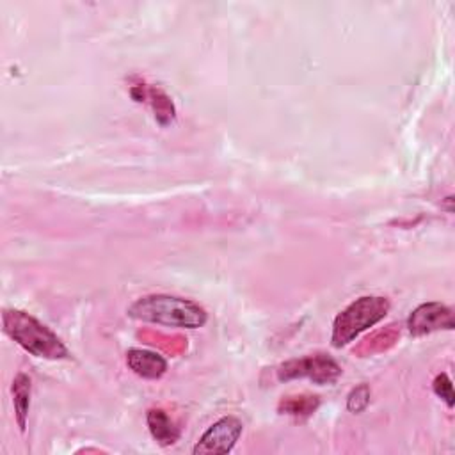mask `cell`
Masks as SVG:
<instances>
[{
  "label": "cell",
  "instance_id": "6da1fadb",
  "mask_svg": "<svg viewBox=\"0 0 455 455\" xmlns=\"http://www.w3.org/2000/svg\"><path fill=\"white\" fill-rule=\"evenodd\" d=\"M128 316L174 329H197L208 320V313L197 302L167 293H153L137 299L128 307Z\"/></svg>",
  "mask_w": 455,
  "mask_h": 455
},
{
  "label": "cell",
  "instance_id": "7a4b0ae2",
  "mask_svg": "<svg viewBox=\"0 0 455 455\" xmlns=\"http://www.w3.org/2000/svg\"><path fill=\"white\" fill-rule=\"evenodd\" d=\"M4 332L23 350L43 359H68L69 350L60 338L32 315L20 309H4Z\"/></svg>",
  "mask_w": 455,
  "mask_h": 455
},
{
  "label": "cell",
  "instance_id": "3957f363",
  "mask_svg": "<svg viewBox=\"0 0 455 455\" xmlns=\"http://www.w3.org/2000/svg\"><path fill=\"white\" fill-rule=\"evenodd\" d=\"M389 307V300L379 295H364L350 302L334 318L331 334L332 347L341 348L354 341L361 332L384 320Z\"/></svg>",
  "mask_w": 455,
  "mask_h": 455
},
{
  "label": "cell",
  "instance_id": "277c9868",
  "mask_svg": "<svg viewBox=\"0 0 455 455\" xmlns=\"http://www.w3.org/2000/svg\"><path fill=\"white\" fill-rule=\"evenodd\" d=\"M341 375V366L327 354L318 352L299 359H290L277 368L279 380L309 379L315 384H332Z\"/></svg>",
  "mask_w": 455,
  "mask_h": 455
},
{
  "label": "cell",
  "instance_id": "5b68a950",
  "mask_svg": "<svg viewBox=\"0 0 455 455\" xmlns=\"http://www.w3.org/2000/svg\"><path fill=\"white\" fill-rule=\"evenodd\" d=\"M243 425L235 416H224L199 437L194 446V455H224L233 450L238 437L242 435Z\"/></svg>",
  "mask_w": 455,
  "mask_h": 455
},
{
  "label": "cell",
  "instance_id": "8992f818",
  "mask_svg": "<svg viewBox=\"0 0 455 455\" xmlns=\"http://www.w3.org/2000/svg\"><path fill=\"white\" fill-rule=\"evenodd\" d=\"M455 327L453 311L441 302H425L407 318V329L412 336H425L435 331H451Z\"/></svg>",
  "mask_w": 455,
  "mask_h": 455
},
{
  "label": "cell",
  "instance_id": "52a82bcc",
  "mask_svg": "<svg viewBox=\"0 0 455 455\" xmlns=\"http://www.w3.org/2000/svg\"><path fill=\"white\" fill-rule=\"evenodd\" d=\"M128 368L142 379H160L167 371V361L164 355L146 348H130L126 352Z\"/></svg>",
  "mask_w": 455,
  "mask_h": 455
},
{
  "label": "cell",
  "instance_id": "ba28073f",
  "mask_svg": "<svg viewBox=\"0 0 455 455\" xmlns=\"http://www.w3.org/2000/svg\"><path fill=\"white\" fill-rule=\"evenodd\" d=\"M146 421L149 434L160 446H171L180 439V428L164 409H149Z\"/></svg>",
  "mask_w": 455,
  "mask_h": 455
},
{
  "label": "cell",
  "instance_id": "9c48e42d",
  "mask_svg": "<svg viewBox=\"0 0 455 455\" xmlns=\"http://www.w3.org/2000/svg\"><path fill=\"white\" fill-rule=\"evenodd\" d=\"M30 377L25 373H18L12 380L11 391H12V405H14V416L16 423L21 432L27 430V418H28V409H30Z\"/></svg>",
  "mask_w": 455,
  "mask_h": 455
},
{
  "label": "cell",
  "instance_id": "30bf717a",
  "mask_svg": "<svg viewBox=\"0 0 455 455\" xmlns=\"http://www.w3.org/2000/svg\"><path fill=\"white\" fill-rule=\"evenodd\" d=\"M320 405V396L300 393V395H288L283 396L277 403V411L286 416L293 418H307L311 416Z\"/></svg>",
  "mask_w": 455,
  "mask_h": 455
},
{
  "label": "cell",
  "instance_id": "8fae6325",
  "mask_svg": "<svg viewBox=\"0 0 455 455\" xmlns=\"http://www.w3.org/2000/svg\"><path fill=\"white\" fill-rule=\"evenodd\" d=\"M144 100H149V103L155 110V117L162 126L169 124L174 119V105L164 91H160L156 87H148Z\"/></svg>",
  "mask_w": 455,
  "mask_h": 455
},
{
  "label": "cell",
  "instance_id": "7c38bea8",
  "mask_svg": "<svg viewBox=\"0 0 455 455\" xmlns=\"http://www.w3.org/2000/svg\"><path fill=\"white\" fill-rule=\"evenodd\" d=\"M370 403V387L366 384H359L347 396V409L354 414L363 412Z\"/></svg>",
  "mask_w": 455,
  "mask_h": 455
},
{
  "label": "cell",
  "instance_id": "4fadbf2b",
  "mask_svg": "<svg viewBox=\"0 0 455 455\" xmlns=\"http://www.w3.org/2000/svg\"><path fill=\"white\" fill-rule=\"evenodd\" d=\"M432 389H434V393H435L441 400H444V403H446L448 407H453V386H451V380H450V377H448L446 373H439V375L434 379Z\"/></svg>",
  "mask_w": 455,
  "mask_h": 455
}]
</instances>
